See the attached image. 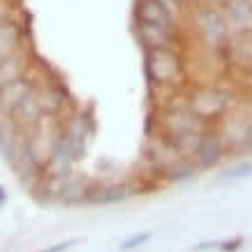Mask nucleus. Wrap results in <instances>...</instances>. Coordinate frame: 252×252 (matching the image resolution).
<instances>
[{"mask_svg": "<svg viewBox=\"0 0 252 252\" xmlns=\"http://www.w3.org/2000/svg\"><path fill=\"white\" fill-rule=\"evenodd\" d=\"M79 243H81V238H67V241H61V243H54V245H49V248H42L37 252H67L72 248H77Z\"/></svg>", "mask_w": 252, "mask_h": 252, "instance_id": "18", "label": "nucleus"}, {"mask_svg": "<svg viewBox=\"0 0 252 252\" xmlns=\"http://www.w3.org/2000/svg\"><path fill=\"white\" fill-rule=\"evenodd\" d=\"M222 241L220 238H208V241H199V243H194V248H192V252H208V250H220Z\"/></svg>", "mask_w": 252, "mask_h": 252, "instance_id": "20", "label": "nucleus"}, {"mask_svg": "<svg viewBox=\"0 0 252 252\" xmlns=\"http://www.w3.org/2000/svg\"><path fill=\"white\" fill-rule=\"evenodd\" d=\"M39 99H42L44 118H54V121H61L74 107V97H72L67 84L51 72H46L42 84H39Z\"/></svg>", "mask_w": 252, "mask_h": 252, "instance_id": "6", "label": "nucleus"}, {"mask_svg": "<svg viewBox=\"0 0 252 252\" xmlns=\"http://www.w3.org/2000/svg\"><path fill=\"white\" fill-rule=\"evenodd\" d=\"M23 28L12 19H5L2 26H0V58H7L12 54H19V51H26L23 46Z\"/></svg>", "mask_w": 252, "mask_h": 252, "instance_id": "14", "label": "nucleus"}, {"mask_svg": "<svg viewBox=\"0 0 252 252\" xmlns=\"http://www.w3.org/2000/svg\"><path fill=\"white\" fill-rule=\"evenodd\" d=\"M7 118V109H5V102H2V93H0V121Z\"/></svg>", "mask_w": 252, "mask_h": 252, "instance_id": "22", "label": "nucleus"}, {"mask_svg": "<svg viewBox=\"0 0 252 252\" xmlns=\"http://www.w3.org/2000/svg\"><path fill=\"white\" fill-rule=\"evenodd\" d=\"M194 31H197L199 42L211 51V56L229 61L236 35L222 9H218L215 5H201L194 14Z\"/></svg>", "mask_w": 252, "mask_h": 252, "instance_id": "3", "label": "nucleus"}, {"mask_svg": "<svg viewBox=\"0 0 252 252\" xmlns=\"http://www.w3.org/2000/svg\"><path fill=\"white\" fill-rule=\"evenodd\" d=\"M190 158L194 160L199 171H213V169L222 167L227 162L229 151H227V144H224L218 125L215 127H206V130L201 132V137H199Z\"/></svg>", "mask_w": 252, "mask_h": 252, "instance_id": "7", "label": "nucleus"}, {"mask_svg": "<svg viewBox=\"0 0 252 252\" xmlns=\"http://www.w3.org/2000/svg\"><path fill=\"white\" fill-rule=\"evenodd\" d=\"M91 188H93V178L88 174L74 171L67 178H63L61 192H58V204L67 208H77V206H88V197H91Z\"/></svg>", "mask_w": 252, "mask_h": 252, "instance_id": "10", "label": "nucleus"}, {"mask_svg": "<svg viewBox=\"0 0 252 252\" xmlns=\"http://www.w3.org/2000/svg\"><path fill=\"white\" fill-rule=\"evenodd\" d=\"M183 97L192 114L208 127L220 125L238 104L236 95L220 84H190L183 91Z\"/></svg>", "mask_w": 252, "mask_h": 252, "instance_id": "2", "label": "nucleus"}, {"mask_svg": "<svg viewBox=\"0 0 252 252\" xmlns=\"http://www.w3.org/2000/svg\"><path fill=\"white\" fill-rule=\"evenodd\" d=\"M9 167L14 169V174L19 176V181L31 192L44 181V176H46V160L32 148L31 141L26 139V134L21 137L19 151H16L14 160H12Z\"/></svg>", "mask_w": 252, "mask_h": 252, "instance_id": "8", "label": "nucleus"}, {"mask_svg": "<svg viewBox=\"0 0 252 252\" xmlns=\"http://www.w3.org/2000/svg\"><path fill=\"white\" fill-rule=\"evenodd\" d=\"M252 176V160H236L231 167L224 169L227 181H245Z\"/></svg>", "mask_w": 252, "mask_h": 252, "instance_id": "17", "label": "nucleus"}, {"mask_svg": "<svg viewBox=\"0 0 252 252\" xmlns=\"http://www.w3.org/2000/svg\"><path fill=\"white\" fill-rule=\"evenodd\" d=\"M21 137L23 132H19L9 123V118H2L0 121V158L7 162V164H12V160H14L16 151H19V144H21Z\"/></svg>", "mask_w": 252, "mask_h": 252, "instance_id": "15", "label": "nucleus"}, {"mask_svg": "<svg viewBox=\"0 0 252 252\" xmlns=\"http://www.w3.org/2000/svg\"><path fill=\"white\" fill-rule=\"evenodd\" d=\"M58 125H61V134L72 144L79 162H81L86 158V153H88V146H91L93 137H95V118H93V114L88 109L74 104L61 118Z\"/></svg>", "mask_w": 252, "mask_h": 252, "instance_id": "5", "label": "nucleus"}, {"mask_svg": "<svg viewBox=\"0 0 252 252\" xmlns=\"http://www.w3.org/2000/svg\"><path fill=\"white\" fill-rule=\"evenodd\" d=\"M7 199H9V194H7V190L0 185V211L5 208V204H7Z\"/></svg>", "mask_w": 252, "mask_h": 252, "instance_id": "21", "label": "nucleus"}, {"mask_svg": "<svg viewBox=\"0 0 252 252\" xmlns=\"http://www.w3.org/2000/svg\"><path fill=\"white\" fill-rule=\"evenodd\" d=\"M134 21L146 23V26L167 28V31H181L174 9L169 7V2H164V0H137Z\"/></svg>", "mask_w": 252, "mask_h": 252, "instance_id": "9", "label": "nucleus"}, {"mask_svg": "<svg viewBox=\"0 0 252 252\" xmlns=\"http://www.w3.org/2000/svg\"><path fill=\"white\" fill-rule=\"evenodd\" d=\"M229 158H252V114L245 111L241 104H236V109L231 111L224 121L218 125Z\"/></svg>", "mask_w": 252, "mask_h": 252, "instance_id": "4", "label": "nucleus"}, {"mask_svg": "<svg viewBox=\"0 0 252 252\" xmlns=\"http://www.w3.org/2000/svg\"><path fill=\"white\" fill-rule=\"evenodd\" d=\"M243 245H245V238H243V236H234V238H222L220 252H238V250H243Z\"/></svg>", "mask_w": 252, "mask_h": 252, "instance_id": "19", "label": "nucleus"}, {"mask_svg": "<svg viewBox=\"0 0 252 252\" xmlns=\"http://www.w3.org/2000/svg\"><path fill=\"white\" fill-rule=\"evenodd\" d=\"M197 174H201V171L197 169L194 160L178 155V158H174V160L167 164V169L162 171L160 183L162 185H183V183H190Z\"/></svg>", "mask_w": 252, "mask_h": 252, "instance_id": "13", "label": "nucleus"}, {"mask_svg": "<svg viewBox=\"0 0 252 252\" xmlns=\"http://www.w3.org/2000/svg\"><path fill=\"white\" fill-rule=\"evenodd\" d=\"M222 12L238 37H252V0H224Z\"/></svg>", "mask_w": 252, "mask_h": 252, "instance_id": "11", "label": "nucleus"}, {"mask_svg": "<svg viewBox=\"0 0 252 252\" xmlns=\"http://www.w3.org/2000/svg\"><path fill=\"white\" fill-rule=\"evenodd\" d=\"M153 238V231L151 229H144V231H137V234H130L127 238H123L118 250L121 252H134V250H141L148 241Z\"/></svg>", "mask_w": 252, "mask_h": 252, "instance_id": "16", "label": "nucleus"}, {"mask_svg": "<svg viewBox=\"0 0 252 252\" xmlns=\"http://www.w3.org/2000/svg\"><path fill=\"white\" fill-rule=\"evenodd\" d=\"M144 77L148 91L158 95L160 104L164 99L183 93L190 86L188 61L183 49H155L144 51Z\"/></svg>", "mask_w": 252, "mask_h": 252, "instance_id": "1", "label": "nucleus"}, {"mask_svg": "<svg viewBox=\"0 0 252 252\" xmlns=\"http://www.w3.org/2000/svg\"><path fill=\"white\" fill-rule=\"evenodd\" d=\"M35 69H37V65H32V56L28 51H19V54H12L7 58H0V88L28 77Z\"/></svg>", "mask_w": 252, "mask_h": 252, "instance_id": "12", "label": "nucleus"}]
</instances>
